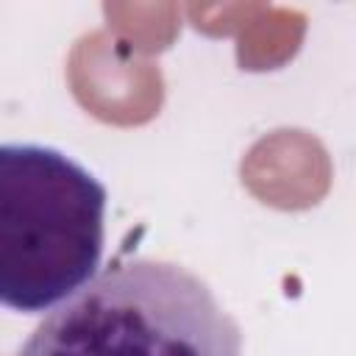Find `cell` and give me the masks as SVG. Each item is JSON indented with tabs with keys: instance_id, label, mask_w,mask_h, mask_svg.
Wrapping results in <instances>:
<instances>
[{
	"instance_id": "cell-2",
	"label": "cell",
	"mask_w": 356,
	"mask_h": 356,
	"mask_svg": "<svg viewBox=\"0 0 356 356\" xmlns=\"http://www.w3.org/2000/svg\"><path fill=\"white\" fill-rule=\"evenodd\" d=\"M106 186L72 156L36 142L0 145V306L42 314L100 267Z\"/></svg>"
},
{
	"instance_id": "cell-1",
	"label": "cell",
	"mask_w": 356,
	"mask_h": 356,
	"mask_svg": "<svg viewBox=\"0 0 356 356\" xmlns=\"http://www.w3.org/2000/svg\"><path fill=\"white\" fill-rule=\"evenodd\" d=\"M17 356H242V331L200 275L131 259L53 306Z\"/></svg>"
}]
</instances>
